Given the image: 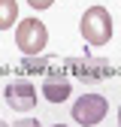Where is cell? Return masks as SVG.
<instances>
[{
    "instance_id": "obj_9",
    "label": "cell",
    "mask_w": 121,
    "mask_h": 127,
    "mask_svg": "<svg viewBox=\"0 0 121 127\" xmlns=\"http://www.w3.org/2000/svg\"><path fill=\"white\" fill-rule=\"evenodd\" d=\"M12 127H39L36 118H18V121H12Z\"/></svg>"
},
{
    "instance_id": "obj_3",
    "label": "cell",
    "mask_w": 121,
    "mask_h": 127,
    "mask_svg": "<svg viewBox=\"0 0 121 127\" xmlns=\"http://www.w3.org/2000/svg\"><path fill=\"white\" fill-rule=\"evenodd\" d=\"M106 112H109V103H106L103 94H85V97H79L73 103V121L82 124V127H94L106 118Z\"/></svg>"
},
{
    "instance_id": "obj_4",
    "label": "cell",
    "mask_w": 121,
    "mask_h": 127,
    "mask_svg": "<svg viewBox=\"0 0 121 127\" xmlns=\"http://www.w3.org/2000/svg\"><path fill=\"white\" fill-rule=\"evenodd\" d=\"M3 97L15 112H33L36 109V85L27 82V79H12L3 88Z\"/></svg>"
},
{
    "instance_id": "obj_1",
    "label": "cell",
    "mask_w": 121,
    "mask_h": 127,
    "mask_svg": "<svg viewBox=\"0 0 121 127\" xmlns=\"http://www.w3.org/2000/svg\"><path fill=\"white\" fill-rule=\"evenodd\" d=\"M79 30H82V39L88 45H106L112 39V15L106 6H88L82 21H79Z\"/></svg>"
},
{
    "instance_id": "obj_6",
    "label": "cell",
    "mask_w": 121,
    "mask_h": 127,
    "mask_svg": "<svg viewBox=\"0 0 121 127\" xmlns=\"http://www.w3.org/2000/svg\"><path fill=\"white\" fill-rule=\"evenodd\" d=\"M73 73L82 79V82H100V79L112 76V67L106 61H73Z\"/></svg>"
},
{
    "instance_id": "obj_10",
    "label": "cell",
    "mask_w": 121,
    "mask_h": 127,
    "mask_svg": "<svg viewBox=\"0 0 121 127\" xmlns=\"http://www.w3.org/2000/svg\"><path fill=\"white\" fill-rule=\"evenodd\" d=\"M0 127H12V124H9V121H3V118H0Z\"/></svg>"
},
{
    "instance_id": "obj_2",
    "label": "cell",
    "mask_w": 121,
    "mask_h": 127,
    "mask_svg": "<svg viewBox=\"0 0 121 127\" xmlns=\"http://www.w3.org/2000/svg\"><path fill=\"white\" fill-rule=\"evenodd\" d=\"M45 42H49V30L39 18H21L15 24V45H18L21 55H27V58L42 55Z\"/></svg>"
},
{
    "instance_id": "obj_7",
    "label": "cell",
    "mask_w": 121,
    "mask_h": 127,
    "mask_svg": "<svg viewBox=\"0 0 121 127\" xmlns=\"http://www.w3.org/2000/svg\"><path fill=\"white\" fill-rule=\"evenodd\" d=\"M18 24V3L15 0H0V30H9Z\"/></svg>"
},
{
    "instance_id": "obj_12",
    "label": "cell",
    "mask_w": 121,
    "mask_h": 127,
    "mask_svg": "<svg viewBox=\"0 0 121 127\" xmlns=\"http://www.w3.org/2000/svg\"><path fill=\"white\" fill-rule=\"evenodd\" d=\"M52 127H67V124H52Z\"/></svg>"
},
{
    "instance_id": "obj_5",
    "label": "cell",
    "mask_w": 121,
    "mask_h": 127,
    "mask_svg": "<svg viewBox=\"0 0 121 127\" xmlns=\"http://www.w3.org/2000/svg\"><path fill=\"white\" fill-rule=\"evenodd\" d=\"M70 94H73V88H70V79L64 73H49V76H45L42 97L49 103H64V100H70Z\"/></svg>"
},
{
    "instance_id": "obj_11",
    "label": "cell",
    "mask_w": 121,
    "mask_h": 127,
    "mask_svg": "<svg viewBox=\"0 0 121 127\" xmlns=\"http://www.w3.org/2000/svg\"><path fill=\"white\" fill-rule=\"evenodd\" d=\"M118 127H121V106H118Z\"/></svg>"
},
{
    "instance_id": "obj_8",
    "label": "cell",
    "mask_w": 121,
    "mask_h": 127,
    "mask_svg": "<svg viewBox=\"0 0 121 127\" xmlns=\"http://www.w3.org/2000/svg\"><path fill=\"white\" fill-rule=\"evenodd\" d=\"M27 3H30V9H36V12H42V9H49V6L55 3V0H27Z\"/></svg>"
}]
</instances>
